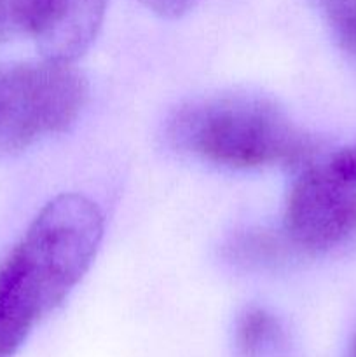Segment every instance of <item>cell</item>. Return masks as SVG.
Returning a JSON list of instances; mask_svg holds the SVG:
<instances>
[{"label":"cell","mask_w":356,"mask_h":357,"mask_svg":"<svg viewBox=\"0 0 356 357\" xmlns=\"http://www.w3.org/2000/svg\"><path fill=\"white\" fill-rule=\"evenodd\" d=\"M283 244L278 237L265 232H250L239 236L229 246L234 260L243 264H269L283 257Z\"/></svg>","instance_id":"cell-8"},{"label":"cell","mask_w":356,"mask_h":357,"mask_svg":"<svg viewBox=\"0 0 356 357\" xmlns=\"http://www.w3.org/2000/svg\"><path fill=\"white\" fill-rule=\"evenodd\" d=\"M332 166L342 178L356 185V143L332 153Z\"/></svg>","instance_id":"cell-11"},{"label":"cell","mask_w":356,"mask_h":357,"mask_svg":"<svg viewBox=\"0 0 356 357\" xmlns=\"http://www.w3.org/2000/svg\"><path fill=\"white\" fill-rule=\"evenodd\" d=\"M279 324L264 309H248L236 328V349L241 357H260L276 342Z\"/></svg>","instance_id":"cell-6"},{"label":"cell","mask_w":356,"mask_h":357,"mask_svg":"<svg viewBox=\"0 0 356 357\" xmlns=\"http://www.w3.org/2000/svg\"><path fill=\"white\" fill-rule=\"evenodd\" d=\"M103 237L100 209L80 194L49 201L0 264V357H13L35 324L63 303Z\"/></svg>","instance_id":"cell-1"},{"label":"cell","mask_w":356,"mask_h":357,"mask_svg":"<svg viewBox=\"0 0 356 357\" xmlns=\"http://www.w3.org/2000/svg\"><path fill=\"white\" fill-rule=\"evenodd\" d=\"M108 0H31L30 35L44 58L75 63L103 23Z\"/></svg>","instance_id":"cell-5"},{"label":"cell","mask_w":356,"mask_h":357,"mask_svg":"<svg viewBox=\"0 0 356 357\" xmlns=\"http://www.w3.org/2000/svg\"><path fill=\"white\" fill-rule=\"evenodd\" d=\"M87 80L73 63L44 58L0 68V153L28 149L66 131L87 101Z\"/></svg>","instance_id":"cell-3"},{"label":"cell","mask_w":356,"mask_h":357,"mask_svg":"<svg viewBox=\"0 0 356 357\" xmlns=\"http://www.w3.org/2000/svg\"><path fill=\"white\" fill-rule=\"evenodd\" d=\"M342 51L356 61V0H316Z\"/></svg>","instance_id":"cell-7"},{"label":"cell","mask_w":356,"mask_h":357,"mask_svg":"<svg viewBox=\"0 0 356 357\" xmlns=\"http://www.w3.org/2000/svg\"><path fill=\"white\" fill-rule=\"evenodd\" d=\"M351 357H356V338L353 342V349H351Z\"/></svg>","instance_id":"cell-12"},{"label":"cell","mask_w":356,"mask_h":357,"mask_svg":"<svg viewBox=\"0 0 356 357\" xmlns=\"http://www.w3.org/2000/svg\"><path fill=\"white\" fill-rule=\"evenodd\" d=\"M31 0H0V42L30 33Z\"/></svg>","instance_id":"cell-9"},{"label":"cell","mask_w":356,"mask_h":357,"mask_svg":"<svg viewBox=\"0 0 356 357\" xmlns=\"http://www.w3.org/2000/svg\"><path fill=\"white\" fill-rule=\"evenodd\" d=\"M283 230L295 250L328 253L356 237V185L332 166V155L318 153L297 167L286 197Z\"/></svg>","instance_id":"cell-4"},{"label":"cell","mask_w":356,"mask_h":357,"mask_svg":"<svg viewBox=\"0 0 356 357\" xmlns=\"http://www.w3.org/2000/svg\"><path fill=\"white\" fill-rule=\"evenodd\" d=\"M140 2L157 16L175 20L194 9L199 0H140Z\"/></svg>","instance_id":"cell-10"},{"label":"cell","mask_w":356,"mask_h":357,"mask_svg":"<svg viewBox=\"0 0 356 357\" xmlns=\"http://www.w3.org/2000/svg\"><path fill=\"white\" fill-rule=\"evenodd\" d=\"M178 150L227 169L299 167L321 152L283 108L255 94L199 98L178 108L168 124Z\"/></svg>","instance_id":"cell-2"}]
</instances>
